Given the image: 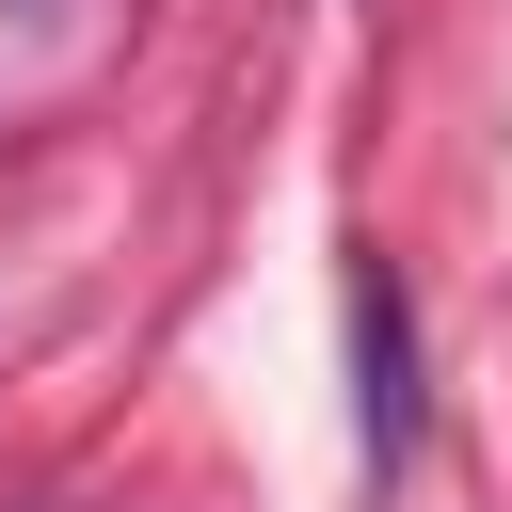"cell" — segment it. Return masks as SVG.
I'll return each instance as SVG.
<instances>
[{"instance_id":"obj_1","label":"cell","mask_w":512,"mask_h":512,"mask_svg":"<svg viewBox=\"0 0 512 512\" xmlns=\"http://www.w3.org/2000/svg\"><path fill=\"white\" fill-rule=\"evenodd\" d=\"M352 368H368V448L400 464L416 448V336H400V288L384 272H352Z\"/></svg>"}]
</instances>
